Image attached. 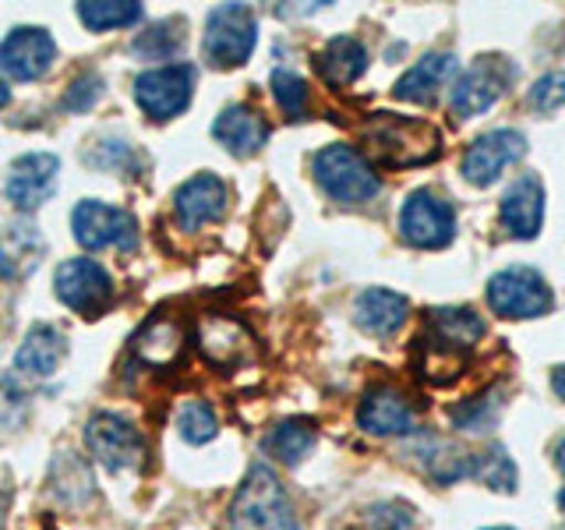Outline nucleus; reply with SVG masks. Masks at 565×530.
<instances>
[{"label": "nucleus", "mask_w": 565, "mask_h": 530, "mask_svg": "<svg viewBox=\"0 0 565 530\" xmlns=\"http://www.w3.org/2000/svg\"><path fill=\"white\" fill-rule=\"evenodd\" d=\"M364 149L375 167H420L431 163L441 152V135L435 124L417 117H396V114H375L364 124Z\"/></svg>", "instance_id": "nucleus-1"}, {"label": "nucleus", "mask_w": 565, "mask_h": 530, "mask_svg": "<svg viewBox=\"0 0 565 530\" xmlns=\"http://www.w3.org/2000/svg\"><path fill=\"white\" fill-rule=\"evenodd\" d=\"M230 530H300L287 491L265 464L247 470L244 485L230 502Z\"/></svg>", "instance_id": "nucleus-2"}, {"label": "nucleus", "mask_w": 565, "mask_h": 530, "mask_svg": "<svg viewBox=\"0 0 565 530\" xmlns=\"http://www.w3.org/2000/svg\"><path fill=\"white\" fill-rule=\"evenodd\" d=\"M315 181L340 205H364L382 191L375 167L353 146H343V141H332L315 156Z\"/></svg>", "instance_id": "nucleus-3"}, {"label": "nucleus", "mask_w": 565, "mask_h": 530, "mask_svg": "<svg viewBox=\"0 0 565 530\" xmlns=\"http://www.w3.org/2000/svg\"><path fill=\"white\" fill-rule=\"evenodd\" d=\"M258 43V22L247 4H220L205 18L202 53L212 67H241Z\"/></svg>", "instance_id": "nucleus-4"}, {"label": "nucleus", "mask_w": 565, "mask_h": 530, "mask_svg": "<svg viewBox=\"0 0 565 530\" xmlns=\"http://www.w3.org/2000/svg\"><path fill=\"white\" fill-rule=\"evenodd\" d=\"M488 305L502 318H537L555 305L547 279L530 265H509L488 279Z\"/></svg>", "instance_id": "nucleus-5"}, {"label": "nucleus", "mask_w": 565, "mask_h": 530, "mask_svg": "<svg viewBox=\"0 0 565 530\" xmlns=\"http://www.w3.org/2000/svg\"><path fill=\"white\" fill-rule=\"evenodd\" d=\"M71 230L85 252H103V247H120V252H135L138 247V223L131 212L117 205H106L96 199H85L71 212Z\"/></svg>", "instance_id": "nucleus-6"}, {"label": "nucleus", "mask_w": 565, "mask_h": 530, "mask_svg": "<svg viewBox=\"0 0 565 530\" xmlns=\"http://www.w3.org/2000/svg\"><path fill=\"white\" fill-rule=\"evenodd\" d=\"M53 290H57V297L71 311H78L85 318H99L114 305V279L93 258L61 262L57 276H53Z\"/></svg>", "instance_id": "nucleus-7"}, {"label": "nucleus", "mask_w": 565, "mask_h": 530, "mask_svg": "<svg viewBox=\"0 0 565 530\" xmlns=\"http://www.w3.org/2000/svg\"><path fill=\"white\" fill-rule=\"evenodd\" d=\"M85 446L110 474L141 467V459H146V438H141V432L135 428V424L120 414H93L88 417Z\"/></svg>", "instance_id": "nucleus-8"}, {"label": "nucleus", "mask_w": 565, "mask_h": 530, "mask_svg": "<svg viewBox=\"0 0 565 530\" xmlns=\"http://www.w3.org/2000/svg\"><path fill=\"white\" fill-rule=\"evenodd\" d=\"M512 78H516V71H512V64L502 57L473 61L463 75H456V82H452V93H449L452 114L463 120L481 117L484 110H491V106L502 99Z\"/></svg>", "instance_id": "nucleus-9"}, {"label": "nucleus", "mask_w": 565, "mask_h": 530, "mask_svg": "<svg viewBox=\"0 0 565 530\" xmlns=\"http://www.w3.org/2000/svg\"><path fill=\"white\" fill-rule=\"evenodd\" d=\"M194 93V67L191 64H163L152 71H141L135 78V99L156 124L173 120L188 110Z\"/></svg>", "instance_id": "nucleus-10"}, {"label": "nucleus", "mask_w": 565, "mask_h": 530, "mask_svg": "<svg viewBox=\"0 0 565 530\" xmlns=\"http://www.w3.org/2000/svg\"><path fill=\"white\" fill-rule=\"evenodd\" d=\"M399 234L406 244L435 252L446 247L456 234V212L435 191H414L399 209Z\"/></svg>", "instance_id": "nucleus-11"}, {"label": "nucleus", "mask_w": 565, "mask_h": 530, "mask_svg": "<svg viewBox=\"0 0 565 530\" xmlns=\"http://www.w3.org/2000/svg\"><path fill=\"white\" fill-rule=\"evenodd\" d=\"M57 177H61V159L53 152H29L18 156L8 181H4V194L14 209L22 212H35L40 205H46L57 191Z\"/></svg>", "instance_id": "nucleus-12"}, {"label": "nucleus", "mask_w": 565, "mask_h": 530, "mask_svg": "<svg viewBox=\"0 0 565 530\" xmlns=\"http://www.w3.org/2000/svg\"><path fill=\"white\" fill-rule=\"evenodd\" d=\"M526 156V138L512 128H494L488 135H481L473 146L463 152V177L473 188H488L502 177L505 167H512L516 159Z\"/></svg>", "instance_id": "nucleus-13"}, {"label": "nucleus", "mask_w": 565, "mask_h": 530, "mask_svg": "<svg viewBox=\"0 0 565 530\" xmlns=\"http://www.w3.org/2000/svg\"><path fill=\"white\" fill-rule=\"evenodd\" d=\"M57 61V43L40 25H18L8 32V40L0 43V67L18 82H35Z\"/></svg>", "instance_id": "nucleus-14"}, {"label": "nucleus", "mask_w": 565, "mask_h": 530, "mask_svg": "<svg viewBox=\"0 0 565 530\" xmlns=\"http://www.w3.org/2000/svg\"><path fill=\"white\" fill-rule=\"evenodd\" d=\"M358 424L367 435H379V438L414 435L417 432V411L399 389L375 385V389H367L361 406H358Z\"/></svg>", "instance_id": "nucleus-15"}, {"label": "nucleus", "mask_w": 565, "mask_h": 530, "mask_svg": "<svg viewBox=\"0 0 565 530\" xmlns=\"http://www.w3.org/2000/svg\"><path fill=\"white\" fill-rule=\"evenodd\" d=\"M230 188L216 173H199L173 191V212L184 230H202L205 223H216L226 216Z\"/></svg>", "instance_id": "nucleus-16"}, {"label": "nucleus", "mask_w": 565, "mask_h": 530, "mask_svg": "<svg viewBox=\"0 0 565 530\" xmlns=\"http://www.w3.org/2000/svg\"><path fill=\"white\" fill-rule=\"evenodd\" d=\"M499 220L509 237H520V241L537 237V230L544 223V184L537 173H520L516 181L505 188Z\"/></svg>", "instance_id": "nucleus-17"}, {"label": "nucleus", "mask_w": 565, "mask_h": 530, "mask_svg": "<svg viewBox=\"0 0 565 530\" xmlns=\"http://www.w3.org/2000/svg\"><path fill=\"white\" fill-rule=\"evenodd\" d=\"M199 347L216 368H234L255 358V340L237 318L230 315H205L199 322Z\"/></svg>", "instance_id": "nucleus-18"}, {"label": "nucleus", "mask_w": 565, "mask_h": 530, "mask_svg": "<svg viewBox=\"0 0 565 530\" xmlns=\"http://www.w3.org/2000/svg\"><path fill=\"white\" fill-rule=\"evenodd\" d=\"M212 135H216L223 141L226 152L234 156H255L265 141H269V124H265V117L258 110H252V106H226V110L216 117V124H212Z\"/></svg>", "instance_id": "nucleus-19"}, {"label": "nucleus", "mask_w": 565, "mask_h": 530, "mask_svg": "<svg viewBox=\"0 0 565 530\" xmlns=\"http://www.w3.org/2000/svg\"><path fill=\"white\" fill-rule=\"evenodd\" d=\"M406 311H411V300L385 287H371L353 300V322L367 336H379V340L399 332V326L406 322Z\"/></svg>", "instance_id": "nucleus-20"}, {"label": "nucleus", "mask_w": 565, "mask_h": 530, "mask_svg": "<svg viewBox=\"0 0 565 530\" xmlns=\"http://www.w3.org/2000/svg\"><path fill=\"white\" fill-rule=\"evenodd\" d=\"M315 71L329 88H347L367 71V50L353 35H335L315 57Z\"/></svg>", "instance_id": "nucleus-21"}, {"label": "nucleus", "mask_w": 565, "mask_h": 530, "mask_svg": "<svg viewBox=\"0 0 565 530\" xmlns=\"http://www.w3.org/2000/svg\"><path fill=\"white\" fill-rule=\"evenodd\" d=\"M67 353V340L61 329L53 326H35L29 329L25 343L18 347L14 353V368L22 371V375H32V379H46L57 371V364L64 361Z\"/></svg>", "instance_id": "nucleus-22"}, {"label": "nucleus", "mask_w": 565, "mask_h": 530, "mask_svg": "<svg viewBox=\"0 0 565 530\" xmlns=\"http://www.w3.org/2000/svg\"><path fill=\"white\" fill-rule=\"evenodd\" d=\"M456 71H459V64H456L452 53H428V57H420L396 82V99H406V103H431L438 88L446 85L456 75Z\"/></svg>", "instance_id": "nucleus-23"}, {"label": "nucleus", "mask_w": 565, "mask_h": 530, "mask_svg": "<svg viewBox=\"0 0 565 530\" xmlns=\"http://www.w3.org/2000/svg\"><path fill=\"white\" fill-rule=\"evenodd\" d=\"M428 329L431 343L449 353H467L484 336L481 315H473L470 308H435L428 318Z\"/></svg>", "instance_id": "nucleus-24"}, {"label": "nucleus", "mask_w": 565, "mask_h": 530, "mask_svg": "<svg viewBox=\"0 0 565 530\" xmlns=\"http://www.w3.org/2000/svg\"><path fill=\"white\" fill-rule=\"evenodd\" d=\"M135 353L149 368L177 364V361H181V353H184L181 322H177V318H152V322H146V329L135 336Z\"/></svg>", "instance_id": "nucleus-25"}, {"label": "nucleus", "mask_w": 565, "mask_h": 530, "mask_svg": "<svg viewBox=\"0 0 565 530\" xmlns=\"http://www.w3.org/2000/svg\"><path fill=\"white\" fill-rule=\"evenodd\" d=\"M43 258V237L32 223H11L0 234V273L22 276L32 273Z\"/></svg>", "instance_id": "nucleus-26"}, {"label": "nucleus", "mask_w": 565, "mask_h": 530, "mask_svg": "<svg viewBox=\"0 0 565 530\" xmlns=\"http://www.w3.org/2000/svg\"><path fill=\"white\" fill-rule=\"evenodd\" d=\"M311 446H315V424L305 417L279 421L269 432V438H265V449H269L276 459H282V464H300Z\"/></svg>", "instance_id": "nucleus-27"}, {"label": "nucleus", "mask_w": 565, "mask_h": 530, "mask_svg": "<svg viewBox=\"0 0 565 530\" xmlns=\"http://www.w3.org/2000/svg\"><path fill=\"white\" fill-rule=\"evenodd\" d=\"M78 18L93 32L128 29L141 22V4H135V0H85V4H78Z\"/></svg>", "instance_id": "nucleus-28"}, {"label": "nucleus", "mask_w": 565, "mask_h": 530, "mask_svg": "<svg viewBox=\"0 0 565 530\" xmlns=\"http://www.w3.org/2000/svg\"><path fill=\"white\" fill-rule=\"evenodd\" d=\"M181 29H184L181 22H159V25L146 29L141 35H135L131 50L138 53V57L167 61V57H173V53L184 46V32Z\"/></svg>", "instance_id": "nucleus-29"}, {"label": "nucleus", "mask_w": 565, "mask_h": 530, "mask_svg": "<svg viewBox=\"0 0 565 530\" xmlns=\"http://www.w3.org/2000/svg\"><path fill=\"white\" fill-rule=\"evenodd\" d=\"M473 477H481V481L494 491H516V467H512V459L505 456V449L494 446L491 453H477L473 456Z\"/></svg>", "instance_id": "nucleus-30"}, {"label": "nucleus", "mask_w": 565, "mask_h": 530, "mask_svg": "<svg viewBox=\"0 0 565 530\" xmlns=\"http://www.w3.org/2000/svg\"><path fill=\"white\" fill-rule=\"evenodd\" d=\"M499 411H502L499 389H491V393H481V396H473L467 403H459L452 411V421L459 424V428H467V432H484V428H491L494 421H499Z\"/></svg>", "instance_id": "nucleus-31"}, {"label": "nucleus", "mask_w": 565, "mask_h": 530, "mask_svg": "<svg viewBox=\"0 0 565 530\" xmlns=\"http://www.w3.org/2000/svg\"><path fill=\"white\" fill-rule=\"evenodd\" d=\"M273 96L279 103V110L287 114L290 120L305 117V110H308V85H305V78L297 75V71H287V67L273 71Z\"/></svg>", "instance_id": "nucleus-32"}, {"label": "nucleus", "mask_w": 565, "mask_h": 530, "mask_svg": "<svg viewBox=\"0 0 565 530\" xmlns=\"http://www.w3.org/2000/svg\"><path fill=\"white\" fill-rule=\"evenodd\" d=\"M177 428H181L184 442H191V446H205V442L216 438L220 421L212 414L209 403H188L181 417H177Z\"/></svg>", "instance_id": "nucleus-33"}, {"label": "nucleus", "mask_w": 565, "mask_h": 530, "mask_svg": "<svg viewBox=\"0 0 565 530\" xmlns=\"http://www.w3.org/2000/svg\"><path fill=\"white\" fill-rule=\"evenodd\" d=\"M530 106H534L537 114H555L558 106H565V75L562 71H552V75L534 82V88H530Z\"/></svg>", "instance_id": "nucleus-34"}, {"label": "nucleus", "mask_w": 565, "mask_h": 530, "mask_svg": "<svg viewBox=\"0 0 565 530\" xmlns=\"http://www.w3.org/2000/svg\"><path fill=\"white\" fill-rule=\"evenodd\" d=\"M99 96H103V78L88 71V75H82V78H75L67 85L64 106H67V110H75V114H85V110H93Z\"/></svg>", "instance_id": "nucleus-35"}, {"label": "nucleus", "mask_w": 565, "mask_h": 530, "mask_svg": "<svg viewBox=\"0 0 565 530\" xmlns=\"http://www.w3.org/2000/svg\"><path fill=\"white\" fill-rule=\"evenodd\" d=\"M552 389H555V396H558V400H565V364H558V368H555Z\"/></svg>", "instance_id": "nucleus-36"}, {"label": "nucleus", "mask_w": 565, "mask_h": 530, "mask_svg": "<svg viewBox=\"0 0 565 530\" xmlns=\"http://www.w3.org/2000/svg\"><path fill=\"white\" fill-rule=\"evenodd\" d=\"M555 464H558V470L565 474V435L558 438V446H555Z\"/></svg>", "instance_id": "nucleus-37"}, {"label": "nucleus", "mask_w": 565, "mask_h": 530, "mask_svg": "<svg viewBox=\"0 0 565 530\" xmlns=\"http://www.w3.org/2000/svg\"><path fill=\"white\" fill-rule=\"evenodd\" d=\"M8 99H11V88L4 85V78H0V106H8Z\"/></svg>", "instance_id": "nucleus-38"}, {"label": "nucleus", "mask_w": 565, "mask_h": 530, "mask_svg": "<svg viewBox=\"0 0 565 530\" xmlns=\"http://www.w3.org/2000/svg\"><path fill=\"white\" fill-rule=\"evenodd\" d=\"M488 530H512V527H488Z\"/></svg>", "instance_id": "nucleus-39"}, {"label": "nucleus", "mask_w": 565, "mask_h": 530, "mask_svg": "<svg viewBox=\"0 0 565 530\" xmlns=\"http://www.w3.org/2000/svg\"><path fill=\"white\" fill-rule=\"evenodd\" d=\"M562 506H565V495H562Z\"/></svg>", "instance_id": "nucleus-40"}]
</instances>
